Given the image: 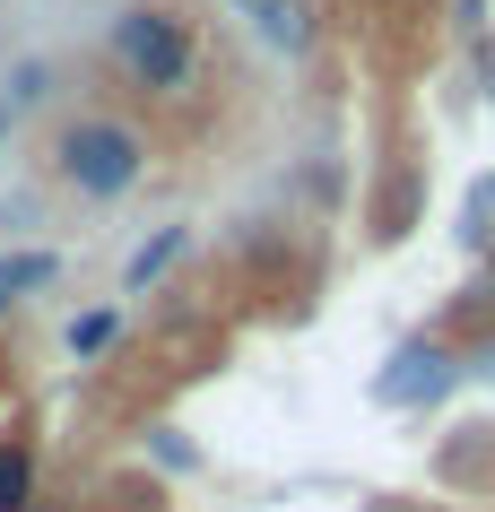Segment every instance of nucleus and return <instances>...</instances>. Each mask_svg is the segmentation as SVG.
Returning <instances> with one entry per match:
<instances>
[{
	"label": "nucleus",
	"instance_id": "obj_1",
	"mask_svg": "<svg viewBox=\"0 0 495 512\" xmlns=\"http://www.w3.org/2000/svg\"><path fill=\"white\" fill-rule=\"evenodd\" d=\"M53 174L87 200H113V191H131L148 174V139L131 122H105V113H79V122H61L53 139Z\"/></svg>",
	"mask_w": 495,
	"mask_h": 512
},
{
	"label": "nucleus",
	"instance_id": "obj_2",
	"mask_svg": "<svg viewBox=\"0 0 495 512\" xmlns=\"http://www.w3.org/2000/svg\"><path fill=\"white\" fill-rule=\"evenodd\" d=\"M113 61L139 87H183L192 79V35H183L174 9H122L113 18Z\"/></svg>",
	"mask_w": 495,
	"mask_h": 512
},
{
	"label": "nucleus",
	"instance_id": "obj_3",
	"mask_svg": "<svg viewBox=\"0 0 495 512\" xmlns=\"http://www.w3.org/2000/svg\"><path fill=\"white\" fill-rule=\"evenodd\" d=\"M27 504H35V452L0 443V512H27Z\"/></svg>",
	"mask_w": 495,
	"mask_h": 512
},
{
	"label": "nucleus",
	"instance_id": "obj_4",
	"mask_svg": "<svg viewBox=\"0 0 495 512\" xmlns=\"http://www.w3.org/2000/svg\"><path fill=\"white\" fill-rule=\"evenodd\" d=\"M53 278V252H27V261H0V304H18V287H44Z\"/></svg>",
	"mask_w": 495,
	"mask_h": 512
},
{
	"label": "nucleus",
	"instance_id": "obj_5",
	"mask_svg": "<svg viewBox=\"0 0 495 512\" xmlns=\"http://www.w3.org/2000/svg\"><path fill=\"white\" fill-rule=\"evenodd\" d=\"M174 252H183V226H165V235H157V243H148V252L131 261V287H148V278H157L165 261H174Z\"/></svg>",
	"mask_w": 495,
	"mask_h": 512
},
{
	"label": "nucleus",
	"instance_id": "obj_6",
	"mask_svg": "<svg viewBox=\"0 0 495 512\" xmlns=\"http://www.w3.org/2000/svg\"><path fill=\"white\" fill-rule=\"evenodd\" d=\"M113 339V313H87V322H70V356H96Z\"/></svg>",
	"mask_w": 495,
	"mask_h": 512
},
{
	"label": "nucleus",
	"instance_id": "obj_7",
	"mask_svg": "<svg viewBox=\"0 0 495 512\" xmlns=\"http://www.w3.org/2000/svg\"><path fill=\"white\" fill-rule=\"evenodd\" d=\"M261 27H270L278 44H296V35H304V9H296V0H270V9H261Z\"/></svg>",
	"mask_w": 495,
	"mask_h": 512
},
{
	"label": "nucleus",
	"instance_id": "obj_8",
	"mask_svg": "<svg viewBox=\"0 0 495 512\" xmlns=\"http://www.w3.org/2000/svg\"><path fill=\"white\" fill-rule=\"evenodd\" d=\"M0 122H9V113H0Z\"/></svg>",
	"mask_w": 495,
	"mask_h": 512
}]
</instances>
